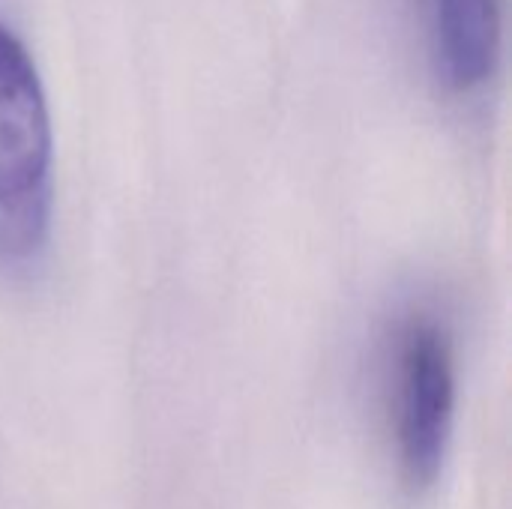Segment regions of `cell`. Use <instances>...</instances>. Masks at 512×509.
<instances>
[{"label":"cell","mask_w":512,"mask_h":509,"mask_svg":"<svg viewBox=\"0 0 512 509\" xmlns=\"http://www.w3.org/2000/svg\"><path fill=\"white\" fill-rule=\"evenodd\" d=\"M456 417V357L447 330L417 312L396 333L393 438L399 477L420 495L435 486Z\"/></svg>","instance_id":"obj_2"},{"label":"cell","mask_w":512,"mask_h":509,"mask_svg":"<svg viewBox=\"0 0 512 509\" xmlns=\"http://www.w3.org/2000/svg\"><path fill=\"white\" fill-rule=\"evenodd\" d=\"M51 114L36 60L0 21V267L33 270L51 240Z\"/></svg>","instance_id":"obj_1"},{"label":"cell","mask_w":512,"mask_h":509,"mask_svg":"<svg viewBox=\"0 0 512 509\" xmlns=\"http://www.w3.org/2000/svg\"><path fill=\"white\" fill-rule=\"evenodd\" d=\"M429 54L453 90L483 84L501 48V0H426Z\"/></svg>","instance_id":"obj_3"}]
</instances>
